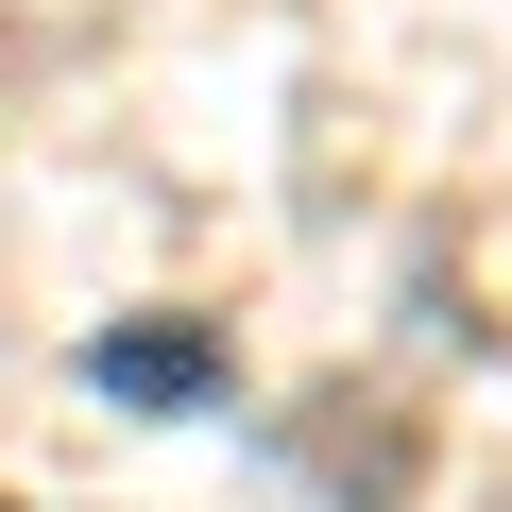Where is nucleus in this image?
<instances>
[{
	"label": "nucleus",
	"mask_w": 512,
	"mask_h": 512,
	"mask_svg": "<svg viewBox=\"0 0 512 512\" xmlns=\"http://www.w3.org/2000/svg\"><path fill=\"white\" fill-rule=\"evenodd\" d=\"M86 376H103V393H137V410H188V393L222 376V342H205V325H103V342H86Z\"/></svg>",
	"instance_id": "nucleus-1"
}]
</instances>
